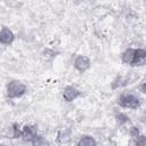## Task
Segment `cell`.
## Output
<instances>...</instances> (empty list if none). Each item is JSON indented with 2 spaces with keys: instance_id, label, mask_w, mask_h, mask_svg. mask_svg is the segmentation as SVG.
Segmentation results:
<instances>
[{
  "instance_id": "1",
  "label": "cell",
  "mask_w": 146,
  "mask_h": 146,
  "mask_svg": "<svg viewBox=\"0 0 146 146\" xmlns=\"http://www.w3.org/2000/svg\"><path fill=\"white\" fill-rule=\"evenodd\" d=\"M26 91H27L26 86L18 80H11L10 82H8L6 87V95L10 99L22 97L23 95L26 94Z\"/></svg>"
},
{
  "instance_id": "2",
  "label": "cell",
  "mask_w": 146,
  "mask_h": 146,
  "mask_svg": "<svg viewBox=\"0 0 146 146\" xmlns=\"http://www.w3.org/2000/svg\"><path fill=\"white\" fill-rule=\"evenodd\" d=\"M116 103L120 107L136 110L140 106V99L132 94H122L117 97Z\"/></svg>"
},
{
  "instance_id": "3",
  "label": "cell",
  "mask_w": 146,
  "mask_h": 146,
  "mask_svg": "<svg viewBox=\"0 0 146 146\" xmlns=\"http://www.w3.org/2000/svg\"><path fill=\"white\" fill-rule=\"evenodd\" d=\"M73 65H74V68L81 73L88 71L91 66V62L89 59V57L84 56V55H78L75 58H74V62H73Z\"/></svg>"
},
{
  "instance_id": "4",
  "label": "cell",
  "mask_w": 146,
  "mask_h": 146,
  "mask_svg": "<svg viewBox=\"0 0 146 146\" xmlns=\"http://www.w3.org/2000/svg\"><path fill=\"white\" fill-rule=\"evenodd\" d=\"M62 95H63V98H64L65 102L71 103V102H73V100H75L76 98H79V97L82 95V92H81L78 88H75V87H73V86H66V87L63 89Z\"/></svg>"
},
{
  "instance_id": "5",
  "label": "cell",
  "mask_w": 146,
  "mask_h": 146,
  "mask_svg": "<svg viewBox=\"0 0 146 146\" xmlns=\"http://www.w3.org/2000/svg\"><path fill=\"white\" fill-rule=\"evenodd\" d=\"M15 41V34L11 30H9V27L7 26H2L1 27V32H0V42L3 46H9Z\"/></svg>"
},
{
  "instance_id": "6",
  "label": "cell",
  "mask_w": 146,
  "mask_h": 146,
  "mask_svg": "<svg viewBox=\"0 0 146 146\" xmlns=\"http://www.w3.org/2000/svg\"><path fill=\"white\" fill-rule=\"evenodd\" d=\"M36 135H38V129H36L35 125H29V124H26V125L23 127V133H22L23 141L31 143Z\"/></svg>"
},
{
  "instance_id": "7",
  "label": "cell",
  "mask_w": 146,
  "mask_h": 146,
  "mask_svg": "<svg viewBox=\"0 0 146 146\" xmlns=\"http://www.w3.org/2000/svg\"><path fill=\"white\" fill-rule=\"evenodd\" d=\"M135 57H136V48H127L121 55L122 62L127 65H130V66L132 65Z\"/></svg>"
},
{
  "instance_id": "8",
  "label": "cell",
  "mask_w": 146,
  "mask_h": 146,
  "mask_svg": "<svg viewBox=\"0 0 146 146\" xmlns=\"http://www.w3.org/2000/svg\"><path fill=\"white\" fill-rule=\"evenodd\" d=\"M146 65V50L143 48H136V57L131 66H141Z\"/></svg>"
},
{
  "instance_id": "9",
  "label": "cell",
  "mask_w": 146,
  "mask_h": 146,
  "mask_svg": "<svg viewBox=\"0 0 146 146\" xmlns=\"http://www.w3.org/2000/svg\"><path fill=\"white\" fill-rule=\"evenodd\" d=\"M128 83H129V78L120 74V75H117V76H116V78L111 82V89L115 90V89H119V88L125 87Z\"/></svg>"
},
{
  "instance_id": "10",
  "label": "cell",
  "mask_w": 146,
  "mask_h": 146,
  "mask_svg": "<svg viewBox=\"0 0 146 146\" xmlns=\"http://www.w3.org/2000/svg\"><path fill=\"white\" fill-rule=\"evenodd\" d=\"M76 145L78 146H96L97 145V141L90 135H83L76 141Z\"/></svg>"
},
{
  "instance_id": "11",
  "label": "cell",
  "mask_w": 146,
  "mask_h": 146,
  "mask_svg": "<svg viewBox=\"0 0 146 146\" xmlns=\"http://www.w3.org/2000/svg\"><path fill=\"white\" fill-rule=\"evenodd\" d=\"M71 138V131L68 129H60L58 132H57V143L59 144H65L70 140Z\"/></svg>"
},
{
  "instance_id": "12",
  "label": "cell",
  "mask_w": 146,
  "mask_h": 146,
  "mask_svg": "<svg viewBox=\"0 0 146 146\" xmlns=\"http://www.w3.org/2000/svg\"><path fill=\"white\" fill-rule=\"evenodd\" d=\"M114 117H115V121H116V123H117L119 125H124V124H127V123H130V117H129L125 113L116 112L115 115H114Z\"/></svg>"
},
{
  "instance_id": "13",
  "label": "cell",
  "mask_w": 146,
  "mask_h": 146,
  "mask_svg": "<svg viewBox=\"0 0 146 146\" xmlns=\"http://www.w3.org/2000/svg\"><path fill=\"white\" fill-rule=\"evenodd\" d=\"M22 133H23V128H21L18 123H13L11 124V138L13 139L22 138Z\"/></svg>"
},
{
  "instance_id": "14",
  "label": "cell",
  "mask_w": 146,
  "mask_h": 146,
  "mask_svg": "<svg viewBox=\"0 0 146 146\" xmlns=\"http://www.w3.org/2000/svg\"><path fill=\"white\" fill-rule=\"evenodd\" d=\"M31 144L34 145V146H43V145H49V141L44 137H42L40 135H36L33 138V140L31 141Z\"/></svg>"
},
{
  "instance_id": "15",
  "label": "cell",
  "mask_w": 146,
  "mask_h": 146,
  "mask_svg": "<svg viewBox=\"0 0 146 146\" xmlns=\"http://www.w3.org/2000/svg\"><path fill=\"white\" fill-rule=\"evenodd\" d=\"M130 144L138 145V146H146V136H144V135H139V136L132 138V140L130 141Z\"/></svg>"
},
{
  "instance_id": "16",
  "label": "cell",
  "mask_w": 146,
  "mask_h": 146,
  "mask_svg": "<svg viewBox=\"0 0 146 146\" xmlns=\"http://www.w3.org/2000/svg\"><path fill=\"white\" fill-rule=\"evenodd\" d=\"M128 135H129L131 138H135V137H137V136L140 135V130H139L138 127H136V125H131V127L128 129Z\"/></svg>"
},
{
  "instance_id": "17",
  "label": "cell",
  "mask_w": 146,
  "mask_h": 146,
  "mask_svg": "<svg viewBox=\"0 0 146 146\" xmlns=\"http://www.w3.org/2000/svg\"><path fill=\"white\" fill-rule=\"evenodd\" d=\"M42 55H43V57H46V58H54V57L57 55V52H56L55 50H52V49L46 48V49L43 50Z\"/></svg>"
},
{
  "instance_id": "18",
  "label": "cell",
  "mask_w": 146,
  "mask_h": 146,
  "mask_svg": "<svg viewBox=\"0 0 146 146\" xmlns=\"http://www.w3.org/2000/svg\"><path fill=\"white\" fill-rule=\"evenodd\" d=\"M139 90H140L143 94H145V95H146V82H144L143 84H140V87H139Z\"/></svg>"
},
{
  "instance_id": "19",
  "label": "cell",
  "mask_w": 146,
  "mask_h": 146,
  "mask_svg": "<svg viewBox=\"0 0 146 146\" xmlns=\"http://www.w3.org/2000/svg\"><path fill=\"white\" fill-rule=\"evenodd\" d=\"M143 122L146 124V115H145V116H143Z\"/></svg>"
},
{
  "instance_id": "20",
  "label": "cell",
  "mask_w": 146,
  "mask_h": 146,
  "mask_svg": "<svg viewBox=\"0 0 146 146\" xmlns=\"http://www.w3.org/2000/svg\"><path fill=\"white\" fill-rule=\"evenodd\" d=\"M145 2H146V0H145Z\"/></svg>"
}]
</instances>
